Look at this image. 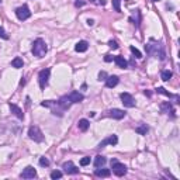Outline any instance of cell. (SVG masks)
Wrapping results in <instances>:
<instances>
[{
	"mask_svg": "<svg viewBox=\"0 0 180 180\" xmlns=\"http://www.w3.org/2000/svg\"><path fill=\"white\" fill-rule=\"evenodd\" d=\"M31 51H32V55H34V56H37V58H42V56H45V53H47L48 47H47V44H45L44 40L38 38V40H35L34 44H32V49H31Z\"/></svg>",
	"mask_w": 180,
	"mask_h": 180,
	"instance_id": "cell-1",
	"label": "cell"
},
{
	"mask_svg": "<svg viewBox=\"0 0 180 180\" xmlns=\"http://www.w3.org/2000/svg\"><path fill=\"white\" fill-rule=\"evenodd\" d=\"M41 106L42 107H48V108H51L52 110V114H58L59 117L64 116V108L61 107V104H59V101H52V100H47V101H42L41 103Z\"/></svg>",
	"mask_w": 180,
	"mask_h": 180,
	"instance_id": "cell-2",
	"label": "cell"
},
{
	"mask_svg": "<svg viewBox=\"0 0 180 180\" xmlns=\"http://www.w3.org/2000/svg\"><path fill=\"white\" fill-rule=\"evenodd\" d=\"M28 137L31 138L34 142H42L44 141V134L41 132V130L37 125H32L28 130Z\"/></svg>",
	"mask_w": 180,
	"mask_h": 180,
	"instance_id": "cell-3",
	"label": "cell"
},
{
	"mask_svg": "<svg viewBox=\"0 0 180 180\" xmlns=\"http://www.w3.org/2000/svg\"><path fill=\"white\" fill-rule=\"evenodd\" d=\"M111 169H113V172H114V175L118 176V177H121V176H124L127 173V166L120 163V162L116 160V159L111 160Z\"/></svg>",
	"mask_w": 180,
	"mask_h": 180,
	"instance_id": "cell-4",
	"label": "cell"
},
{
	"mask_svg": "<svg viewBox=\"0 0 180 180\" xmlns=\"http://www.w3.org/2000/svg\"><path fill=\"white\" fill-rule=\"evenodd\" d=\"M16 16H17L18 20L24 21V20H27V18L31 17V11H30V9H28V6L27 4H23L16 10Z\"/></svg>",
	"mask_w": 180,
	"mask_h": 180,
	"instance_id": "cell-5",
	"label": "cell"
},
{
	"mask_svg": "<svg viewBox=\"0 0 180 180\" xmlns=\"http://www.w3.org/2000/svg\"><path fill=\"white\" fill-rule=\"evenodd\" d=\"M49 75H51V69H42L40 75H38V83L41 89H45V86L48 85V80H49Z\"/></svg>",
	"mask_w": 180,
	"mask_h": 180,
	"instance_id": "cell-6",
	"label": "cell"
},
{
	"mask_svg": "<svg viewBox=\"0 0 180 180\" xmlns=\"http://www.w3.org/2000/svg\"><path fill=\"white\" fill-rule=\"evenodd\" d=\"M20 177L21 179H34V177H37V170L34 169L32 166H27L26 169L21 172Z\"/></svg>",
	"mask_w": 180,
	"mask_h": 180,
	"instance_id": "cell-7",
	"label": "cell"
},
{
	"mask_svg": "<svg viewBox=\"0 0 180 180\" xmlns=\"http://www.w3.org/2000/svg\"><path fill=\"white\" fill-rule=\"evenodd\" d=\"M121 100H122V104L125 107H135V100H134V97L130 93H121Z\"/></svg>",
	"mask_w": 180,
	"mask_h": 180,
	"instance_id": "cell-8",
	"label": "cell"
},
{
	"mask_svg": "<svg viewBox=\"0 0 180 180\" xmlns=\"http://www.w3.org/2000/svg\"><path fill=\"white\" fill-rule=\"evenodd\" d=\"M62 169L68 173V175H76V173H79V168H76L73 165V162H65L64 166H62Z\"/></svg>",
	"mask_w": 180,
	"mask_h": 180,
	"instance_id": "cell-9",
	"label": "cell"
},
{
	"mask_svg": "<svg viewBox=\"0 0 180 180\" xmlns=\"http://www.w3.org/2000/svg\"><path fill=\"white\" fill-rule=\"evenodd\" d=\"M118 143V138H117V135H110V137H107L104 141H101L100 143H99V148H104L106 145H117Z\"/></svg>",
	"mask_w": 180,
	"mask_h": 180,
	"instance_id": "cell-10",
	"label": "cell"
},
{
	"mask_svg": "<svg viewBox=\"0 0 180 180\" xmlns=\"http://www.w3.org/2000/svg\"><path fill=\"white\" fill-rule=\"evenodd\" d=\"M68 97L72 103H80V101H83V99H85V96L82 94V93H79V91H72L70 94H68Z\"/></svg>",
	"mask_w": 180,
	"mask_h": 180,
	"instance_id": "cell-11",
	"label": "cell"
},
{
	"mask_svg": "<svg viewBox=\"0 0 180 180\" xmlns=\"http://www.w3.org/2000/svg\"><path fill=\"white\" fill-rule=\"evenodd\" d=\"M108 113H110V117L116 118V120H121V118L125 117V111H122L120 108H113V110H110Z\"/></svg>",
	"mask_w": 180,
	"mask_h": 180,
	"instance_id": "cell-12",
	"label": "cell"
},
{
	"mask_svg": "<svg viewBox=\"0 0 180 180\" xmlns=\"http://www.w3.org/2000/svg\"><path fill=\"white\" fill-rule=\"evenodd\" d=\"M9 107H10V110H11V113H13V114H14V116L16 117H18V118H20V120H23V118H24V114H23V110L21 108H20V107L18 106H16V104H9Z\"/></svg>",
	"mask_w": 180,
	"mask_h": 180,
	"instance_id": "cell-13",
	"label": "cell"
},
{
	"mask_svg": "<svg viewBox=\"0 0 180 180\" xmlns=\"http://www.w3.org/2000/svg\"><path fill=\"white\" fill-rule=\"evenodd\" d=\"M160 110L163 113H166V114H172V117H175V110H173V107H172V104H170L169 101L168 103H163V104H160Z\"/></svg>",
	"mask_w": 180,
	"mask_h": 180,
	"instance_id": "cell-14",
	"label": "cell"
},
{
	"mask_svg": "<svg viewBox=\"0 0 180 180\" xmlns=\"http://www.w3.org/2000/svg\"><path fill=\"white\" fill-rule=\"evenodd\" d=\"M118 85V76H107L106 79V86L107 87H114V86Z\"/></svg>",
	"mask_w": 180,
	"mask_h": 180,
	"instance_id": "cell-15",
	"label": "cell"
},
{
	"mask_svg": "<svg viewBox=\"0 0 180 180\" xmlns=\"http://www.w3.org/2000/svg\"><path fill=\"white\" fill-rule=\"evenodd\" d=\"M94 175L99 176V177H108V176L111 175V172H110V169H100V168H97V169L94 170Z\"/></svg>",
	"mask_w": 180,
	"mask_h": 180,
	"instance_id": "cell-16",
	"label": "cell"
},
{
	"mask_svg": "<svg viewBox=\"0 0 180 180\" xmlns=\"http://www.w3.org/2000/svg\"><path fill=\"white\" fill-rule=\"evenodd\" d=\"M87 48H89V44L86 42V41H79V42L75 45V49H76L78 52H86Z\"/></svg>",
	"mask_w": 180,
	"mask_h": 180,
	"instance_id": "cell-17",
	"label": "cell"
},
{
	"mask_svg": "<svg viewBox=\"0 0 180 180\" xmlns=\"http://www.w3.org/2000/svg\"><path fill=\"white\" fill-rule=\"evenodd\" d=\"M114 62H116V65L118 66V68L125 69L128 66V62L124 59V56H116V58H114Z\"/></svg>",
	"mask_w": 180,
	"mask_h": 180,
	"instance_id": "cell-18",
	"label": "cell"
},
{
	"mask_svg": "<svg viewBox=\"0 0 180 180\" xmlns=\"http://www.w3.org/2000/svg\"><path fill=\"white\" fill-rule=\"evenodd\" d=\"M78 127H79V130L80 131H87L89 130V127H90V122H89V120H86V118H82V120H79V124H78Z\"/></svg>",
	"mask_w": 180,
	"mask_h": 180,
	"instance_id": "cell-19",
	"label": "cell"
},
{
	"mask_svg": "<svg viewBox=\"0 0 180 180\" xmlns=\"http://www.w3.org/2000/svg\"><path fill=\"white\" fill-rule=\"evenodd\" d=\"M106 165V158L101 156V155H97L94 158V166L96 168H103Z\"/></svg>",
	"mask_w": 180,
	"mask_h": 180,
	"instance_id": "cell-20",
	"label": "cell"
},
{
	"mask_svg": "<svg viewBox=\"0 0 180 180\" xmlns=\"http://www.w3.org/2000/svg\"><path fill=\"white\" fill-rule=\"evenodd\" d=\"M23 65H24V62H23V59L20 58V56H17V58H14L13 61H11V66L16 68V69L23 68Z\"/></svg>",
	"mask_w": 180,
	"mask_h": 180,
	"instance_id": "cell-21",
	"label": "cell"
},
{
	"mask_svg": "<svg viewBox=\"0 0 180 180\" xmlns=\"http://www.w3.org/2000/svg\"><path fill=\"white\" fill-rule=\"evenodd\" d=\"M148 125L146 124H142V125H139V127L135 128V132H138L139 135H146V132H148Z\"/></svg>",
	"mask_w": 180,
	"mask_h": 180,
	"instance_id": "cell-22",
	"label": "cell"
},
{
	"mask_svg": "<svg viewBox=\"0 0 180 180\" xmlns=\"http://www.w3.org/2000/svg\"><path fill=\"white\" fill-rule=\"evenodd\" d=\"M160 78H162V80L168 82V80L172 78V72H170V70H162V73H160Z\"/></svg>",
	"mask_w": 180,
	"mask_h": 180,
	"instance_id": "cell-23",
	"label": "cell"
},
{
	"mask_svg": "<svg viewBox=\"0 0 180 180\" xmlns=\"http://www.w3.org/2000/svg\"><path fill=\"white\" fill-rule=\"evenodd\" d=\"M158 93H162V94H165V96H168V97H175V99H177V100H179V97H177V96H173V94H170L169 91H166V90L163 89V87H158Z\"/></svg>",
	"mask_w": 180,
	"mask_h": 180,
	"instance_id": "cell-24",
	"label": "cell"
},
{
	"mask_svg": "<svg viewBox=\"0 0 180 180\" xmlns=\"http://www.w3.org/2000/svg\"><path fill=\"white\" fill-rule=\"evenodd\" d=\"M130 51H131V52L134 53V56H135V58H138V59L142 58V53L139 52V51H138V49H137L135 47H132V45H131V47H130Z\"/></svg>",
	"mask_w": 180,
	"mask_h": 180,
	"instance_id": "cell-25",
	"label": "cell"
},
{
	"mask_svg": "<svg viewBox=\"0 0 180 180\" xmlns=\"http://www.w3.org/2000/svg\"><path fill=\"white\" fill-rule=\"evenodd\" d=\"M113 6H114V10L116 11H121V0H113Z\"/></svg>",
	"mask_w": 180,
	"mask_h": 180,
	"instance_id": "cell-26",
	"label": "cell"
},
{
	"mask_svg": "<svg viewBox=\"0 0 180 180\" xmlns=\"http://www.w3.org/2000/svg\"><path fill=\"white\" fill-rule=\"evenodd\" d=\"M90 162H91V159L89 156H85L80 159V166H87V165H90Z\"/></svg>",
	"mask_w": 180,
	"mask_h": 180,
	"instance_id": "cell-27",
	"label": "cell"
},
{
	"mask_svg": "<svg viewBox=\"0 0 180 180\" xmlns=\"http://www.w3.org/2000/svg\"><path fill=\"white\" fill-rule=\"evenodd\" d=\"M62 177V172H59V170H53L52 173H51V179H61Z\"/></svg>",
	"mask_w": 180,
	"mask_h": 180,
	"instance_id": "cell-28",
	"label": "cell"
},
{
	"mask_svg": "<svg viewBox=\"0 0 180 180\" xmlns=\"http://www.w3.org/2000/svg\"><path fill=\"white\" fill-rule=\"evenodd\" d=\"M40 166H42V168H47V166H49V159L40 158Z\"/></svg>",
	"mask_w": 180,
	"mask_h": 180,
	"instance_id": "cell-29",
	"label": "cell"
},
{
	"mask_svg": "<svg viewBox=\"0 0 180 180\" xmlns=\"http://www.w3.org/2000/svg\"><path fill=\"white\" fill-rule=\"evenodd\" d=\"M108 47L113 48V49H117V48H118V44H117L116 41H113V40H111V41H108Z\"/></svg>",
	"mask_w": 180,
	"mask_h": 180,
	"instance_id": "cell-30",
	"label": "cell"
},
{
	"mask_svg": "<svg viewBox=\"0 0 180 180\" xmlns=\"http://www.w3.org/2000/svg\"><path fill=\"white\" fill-rule=\"evenodd\" d=\"M0 37L4 38V40H7V38H9V35H7V34H6V31L3 30V27H0Z\"/></svg>",
	"mask_w": 180,
	"mask_h": 180,
	"instance_id": "cell-31",
	"label": "cell"
},
{
	"mask_svg": "<svg viewBox=\"0 0 180 180\" xmlns=\"http://www.w3.org/2000/svg\"><path fill=\"white\" fill-rule=\"evenodd\" d=\"M107 79V73L106 72H100L99 73V80H106Z\"/></svg>",
	"mask_w": 180,
	"mask_h": 180,
	"instance_id": "cell-32",
	"label": "cell"
},
{
	"mask_svg": "<svg viewBox=\"0 0 180 180\" xmlns=\"http://www.w3.org/2000/svg\"><path fill=\"white\" fill-rule=\"evenodd\" d=\"M83 4H85V0H76V1H75V6H76V7H82Z\"/></svg>",
	"mask_w": 180,
	"mask_h": 180,
	"instance_id": "cell-33",
	"label": "cell"
},
{
	"mask_svg": "<svg viewBox=\"0 0 180 180\" xmlns=\"http://www.w3.org/2000/svg\"><path fill=\"white\" fill-rule=\"evenodd\" d=\"M104 61H106V62H111L113 58L110 56V55H106V58H104Z\"/></svg>",
	"mask_w": 180,
	"mask_h": 180,
	"instance_id": "cell-34",
	"label": "cell"
},
{
	"mask_svg": "<svg viewBox=\"0 0 180 180\" xmlns=\"http://www.w3.org/2000/svg\"><path fill=\"white\" fill-rule=\"evenodd\" d=\"M93 24H94V20L89 18V20H87V26H93Z\"/></svg>",
	"mask_w": 180,
	"mask_h": 180,
	"instance_id": "cell-35",
	"label": "cell"
},
{
	"mask_svg": "<svg viewBox=\"0 0 180 180\" xmlns=\"http://www.w3.org/2000/svg\"><path fill=\"white\" fill-rule=\"evenodd\" d=\"M99 4L104 6V4H106V0H99Z\"/></svg>",
	"mask_w": 180,
	"mask_h": 180,
	"instance_id": "cell-36",
	"label": "cell"
},
{
	"mask_svg": "<svg viewBox=\"0 0 180 180\" xmlns=\"http://www.w3.org/2000/svg\"><path fill=\"white\" fill-rule=\"evenodd\" d=\"M90 1H91V3H94V1H96V0H90Z\"/></svg>",
	"mask_w": 180,
	"mask_h": 180,
	"instance_id": "cell-37",
	"label": "cell"
},
{
	"mask_svg": "<svg viewBox=\"0 0 180 180\" xmlns=\"http://www.w3.org/2000/svg\"><path fill=\"white\" fill-rule=\"evenodd\" d=\"M152 1H159V0H152Z\"/></svg>",
	"mask_w": 180,
	"mask_h": 180,
	"instance_id": "cell-38",
	"label": "cell"
},
{
	"mask_svg": "<svg viewBox=\"0 0 180 180\" xmlns=\"http://www.w3.org/2000/svg\"><path fill=\"white\" fill-rule=\"evenodd\" d=\"M0 3H1V0H0Z\"/></svg>",
	"mask_w": 180,
	"mask_h": 180,
	"instance_id": "cell-39",
	"label": "cell"
}]
</instances>
